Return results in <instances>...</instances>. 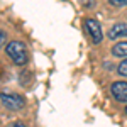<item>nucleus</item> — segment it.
<instances>
[{"mask_svg": "<svg viewBox=\"0 0 127 127\" xmlns=\"http://www.w3.org/2000/svg\"><path fill=\"white\" fill-rule=\"evenodd\" d=\"M112 5H115V7H126L127 5V0H108Z\"/></svg>", "mask_w": 127, "mask_h": 127, "instance_id": "8", "label": "nucleus"}, {"mask_svg": "<svg viewBox=\"0 0 127 127\" xmlns=\"http://www.w3.org/2000/svg\"><path fill=\"white\" fill-rule=\"evenodd\" d=\"M117 73L120 75V76H127V59H124V61L117 66Z\"/></svg>", "mask_w": 127, "mask_h": 127, "instance_id": "7", "label": "nucleus"}, {"mask_svg": "<svg viewBox=\"0 0 127 127\" xmlns=\"http://www.w3.org/2000/svg\"><path fill=\"white\" fill-rule=\"evenodd\" d=\"M14 127H26V126H24V124H20V122H17V124H15Z\"/></svg>", "mask_w": 127, "mask_h": 127, "instance_id": "10", "label": "nucleus"}, {"mask_svg": "<svg viewBox=\"0 0 127 127\" xmlns=\"http://www.w3.org/2000/svg\"><path fill=\"white\" fill-rule=\"evenodd\" d=\"M0 37H2V46L5 48V32H3V31L0 32Z\"/></svg>", "mask_w": 127, "mask_h": 127, "instance_id": "9", "label": "nucleus"}, {"mask_svg": "<svg viewBox=\"0 0 127 127\" xmlns=\"http://www.w3.org/2000/svg\"><path fill=\"white\" fill-rule=\"evenodd\" d=\"M112 54L119 58H126L127 56V42H119L112 48Z\"/></svg>", "mask_w": 127, "mask_h": 127, "instance_id": "6", "label": "nucleus"}, {"mask_svg": "<svg viewBox=\"0 0 127 127\" xmlns=\"http://www.w3.org/2000/svg\"><path fill=\"white\" fill-rule=\"evenodd\" d=\"M85 27H87L88 34H90V37L92 41L98 44V42H102L103 39V34H102V27H100V24H98L95 19H87L85 20Z\"/></svg>", "mask_w": 127, "mask_h": 127, "instance_id": "3", "label": "nucleus"}, {"mask_svg": "<svg viewBox=\"0 0 127 127\" xmlns=\"http://www.w3.org/2000/svg\"><path fill=\"white\" fill-rule=\"evenodd\" d=\"M5 51H7V54H9V58L15 63V64H26L27 63V58H29V54H27V49L26 46L19 42V41H12L10 44L5 46Z\"/></svg>", "mask_w": 127, "mask_h": 127, "instance_id": "1", "label": "nucleus"}, {"mask_svg": "<svg viewBox=\"0 0 127 127\" xmlns=\"http://www.w3.org/2000/svg\"><path fill=\"white\" fill-rule=\"evenodd\" d=\"M126 114H127V107H126Z\"/></svg>", "mask_w": 127, "mask_h": 127, "instance_id": "11", "label": "nucleus"}, {"mask_svg": "<svg viewBox=\"0 0 127 127\" xmlns=\"http://www.w3.org/2000/svg\"><path fill=\"white\" fill-rule=\"evenodd\" d=\"M112 97L117 102H127V81H115L110 87Z\"/></svg>", "mask_w": 127, "mask_h": 127, "instance_id": "4", "label": "nucleus"}, {"mask_svg": "<svg viewBox=\"0 0 127 127\" xmlns=\"http://www.w3.org/2000/svg\"><path fill=\"white\" fill-rule=\"evenodd\" d=\"M108 37L110 39H117V37H127V24H115L108 31Z\"/></svg>", "mask_w": 127, "mask_h": 127, "instance_id": "5", "label": "nucleus"}, {"mask_svg": "<svg viewBox=\"0 0 127 127\" xmlns=\"http://www.w3.org/2000/svg\"><path fill=\"white\" fill-rule=\"evenodd\" d=\"M2 105L9 110H20L24 107V100L20 95H15V93H2Z\"/></svg>", "mask_w": 127, "mask_h": 127, "instance_id": "2", "label": "nucleus"}]
</instances>
